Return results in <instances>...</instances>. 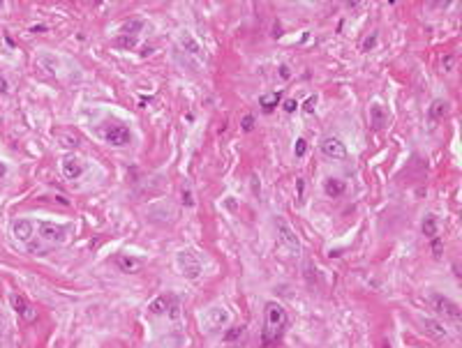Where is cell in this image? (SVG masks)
Here are the masks:
<instances>
[{"label": "cell", "instance_id": "6da1fadb", "mask_svg": "<svg viewBox=\"0 0 462 348\" xmlns=\"http://www.w3.org/2000/svg\"><path fill=\"white\" fill-rule=\"evenodd\" d=\"M264 311H266V327L261 334V344L273 346L284 337V332L289 327V316H287L282 304H277V302H266Z\"/></svg>", "mask_w": 462, "mask_h": 348}, {"label": "cell", "instance_id": "7a4b0ae2", "mask_svg": "<svg viewBox=\"0 0 462 348\" xmlns=\"http://www.w3.org/2000/svg\"><path fill=\"white\" fill-rule=\"evenodd\" d=\"M97 134L104 138L106 143H111V146H116V148L130 146V141H132L130 127H127L125 122H118V120H104L97 127Z\"/></svg>", "mask_w": 462, "mask_h": 348}, {"label": "cell", "instance_id": "3957f363", "mask_svg": "<svg viewBox=\"0 0 462 348\" xmlns=\"http://www.w3.org/2000/svg\"><path fill=\"white\" fill-rule=\"evenodd\" d=\"M275 228H277V242H280V247H282V251L287 254V256H298L300 254V240L298 235H296V231H293L292 226H289V221L284 217H277L275 219Z\"/></svg>", "mask_w": 462, "mask_h": 348}, {"label": "cell", "instance_id": "277c9868", "mask_svg": "<svg viewBox=\"0 0 462 348\" xmlns=\"http://www.w3.org/2000/svg\"><path fill=\"white\" fill-rule=\"evenodd\" d=\"M176 267H178L180 275L185 277V279H190V282L199 279V277H201V272H203L201 259H199L192 249L178 251V256H176Z\"/></svg>", "mask_w": 462, "mask_h": 348}, {"label": "cell", "instance_id": "5b68a950", "mask_svg": "<svg viewBox=\"0 0 462 348\" xmlns=\"http://www.w3.org/2000/svg\"><path fill=\"white\" fill-rule=\"evenodd\" d=\"M148 311L150 314H169V318H178L180 316V302L178 298H173V295H160V298H155L153 302H150V307H148Z\"/></svg>", "mask_w": 462, "mask_h": 348}, {"label": "cell", "instance_id": "8992f818", "mask_svg": "<svg viewBox=\"0 0 462 348\" xmlns=\"http://www.w3.org/2000/svg\"><path fill=\"white\" fill-rule=\"evenodd\" d=\"M229 323V314L224 307H211L201 314V325L208 332H218Z\"/></svg>", "mask_w": 462, "mask_h": 348}, {"label": "cell", "instance_id": "52a82bcc", "mask_svg": "<svg viewBox=\"0 0 462 348\" xmlns=\"http://www.w3.org/2000/svg\"><path fill=\"white\" fill-rule=\"evenodd\" d=\"M9 302H12V309L17 311V316L24 321V323H35V321H37V311H35V307L24 298V295H21V293H12V295H9Z\"/></svg>", "mask_w": 462, "mask_h": 348}, {"label": "cell", "instance_id": "ba28073f", "mask_svg": "<svg viewBox=\"0 0 462 348\" xmlns=\"http://www.w3.org/2000/svg\"><path fill=\"white\" fill-rule=\"evenodd\" d=\"M319 150H321V154L324 157H328V159H335V162H342V159H347V146L342 143L338 136H326L324 141H321V146H319Z\"/></svg>", "mask_w": 462, "mask_h": 348}, {"label": "cell", "instance_id": "9c48e42d", "mask_svg": "<svg viewBox=\"0 0 462 348\" xmlns=\"http://www.w3.org/2000/svg\"><path fill=\"white\" fill-rule=\"evenodd\" d=\"M432 304H435V309H437L439 314H444L446 318H451V321H455V323H460L462 311H460V307H458V302H453V300L446 298V295L435 293V295H432Z\"/></svg>", "mask_w": 462, "mask_h": 348}, {"label": "cell", "instance_id": "30bf717a", "mask_svg": "<svg viewBox=\"0 0 462 348\" xmlns=\"http://www.w3.org/2000/svg\"><path fill=\"white\" fill-rule=\"evenodd\" d=\"M37 233H40V238L47 240V242H65L70 228L51 224V221H40V224H37Z\"/></svg>", "mask_w": 462, "mask_h": 348}, {"label": "cell", "instance_id": "8fae6325", "mask_svg": "<svg viewBox=\"0 0 462 348\" xmlns=\"http://www.w3.org/2000/svg\"><path fill=\"white\" fill-rule=\"evenodd\" d=\"M60 169H63V175H65L67 180H79L83 175L86 166H83V162L79 159V157L67 154L65 159H63V164H60Z\"/></svg>", "mask_w": 462, "mask_h": 348}, {"label": "cell", "instance_id": "7c38bea8", "mask_svg": "<svg viewBox=\"0 0 462 348\" xmlns=\"http://www.w3.org/2000/svg\"><path fill=\"white\" fill-rule=\"evenodd\" d=\"M12 233H14V238H17V240L28 242V240L33 238V233H35V224L30 221V219H17V221H14V226H12Z\"/></svg>", "mask_w": 462, "mask_h": 348}, {"label": "cell", "instance_id": "4fadbf2b", "mask_svg": "<svg viewBox=\"0 0 462 348\" xmlns=\"http://www.w3.org/2000/svg\"><path fill=\"white\" fill-rule=\"evenodd\" d=\"M178 44H180V49L185 51V53H190V56H195V58H199V60H203V49H201V44L192 37L190 33H183L178 37Z\"/></svg>", "mask_w": 462, "mask_h": 348}, {"label": "cell", "instance_id": "5bb4252c", "mask_svg": "<svg viewBox=\"0 0 462 348\" xmlns=\"http://www.w3.org/2000/svg\"><path fill=\"white\" fill-rule=\"evenodd\" d=\"M324 192L326 196H331V198H338V196H342L344 192H347V182L342 178H326L324 180Z\"/></svg>", "mask_w": 462, "mask_h": 348}, {"label": "cell", "instance_id": "9a60e30c", "mask_svg": "<svg viewBox=\"0 0 462 348\" xmlns=\"http://www.w3.org/2000/svg\"><path fill=\"white\" fill-rule=\"evenodd\" d=\"M386 122H389V113H386V109H384L381 104H372V106H370V127L381 130V127H386Z\"/></svg>", "mask_w": 462, "mask_h": 348}, {"label": "cell", "instance_id": "2e32d148", "mask_svg": "<svg viewBox=\"0 0 462 348\" xmlns=\"http://www.w3.org/2000/svg\"><path fill=\"white\" fill-rule=\"evenodd\" d=\"M282 102V92L280 90H275V92H270V95H261L259 97V106L266 111V113H270L273 109H277V104Z\"/></svg>", "mask_w": 462, "mask_h": 348}, {"label": "cell", "instance_id": "e0dca14e", "mask_svg": "<svg viewBox=\"0 0 462 348\" xmlns=\"http://www.w3.org/2000/svg\"><path fill=\"white\" fill-rule=\"evenodd\" d=\"M118 267H121L122 272H137V270H141V261H137L134 256H118Z\"/></svg>", "mask_w": 462, "mask_h": 348}, {"label": "cell", "instance_id": "ac0fdd59", "mask_svg": "<svg viewBox=\"0 0 462 348\" xmlns=\"http://www.w3.org/2000/svg\"><path fill=\"white\" fill-rule=\"evenodd\" d=\"M421 231L425 238H437V219H435V215H425L423 217V224H421Z\"/></svg>", "mask_w": 462, "mask_h": 348}, {"label": "cell", "instance_id": "d6986e66", "mask_svg": "<svg viewBox=\"0 0 462 348\" xmlns=\"http://www.w3.org/2000/svg\"><path fill=\"white\" fill-rule=\"evenodd\" d=\"M446 109H448V104H446L444 99H435L432 106H430V118L432 120H441L446 115Z\"/></svg>", "mask_w": 462, "mask_h": 348}, {"label": "cell", "instance_id": "ffe728a7", "mask_svg": "<svg viewBox=\"0 0 462 348\" xmlns=\"http://www.w3.org/2000/svg\"><path fill=\"white\" fill-rule=\"evenodd\" d=\"M144 28V21L141 19H134V21H127V23L122 25V35H132V37H137V33Z\"/></svg>", "mask_w": 462, "mask_h": 348}, {"label": "cell", "instance_id": "44dd1931", "mask_svg": "<svg viewBox=\"0 0 462 348\" xmlns=\"http://www.w3.org/2000/svg\"><path fill=\"white\" fill-rule=\"evenodd\" d=\"M423 325L428 327L430 334H435V337H439V339H441V337H446V327H441V325L435 323V321H430V318H425V321H423Z\"/></svg>", "mask_w": 462, "mask_h": 348}, {"label": "cell", "instance_id": "7402d4cb", "mask_svg": "<svg viewBox=\"0 0 462 348\" xmlns=\"http://www.w3.org/2000/svg\"><path fill=\"white\" fill-rule=\"evenodd\" d=\"M305 152H308V141H305V138H296V146H293V154H296V159H303V157H305Z\"/></svg>", "mask_w": 462, "mask_h": 348}, {"label": "cell", "instance_id": "603a6c76", "mask_svg": "<svg viewBox=\"0 0 462 348\" xmlns=\"http://www.w3.org/2000/svg\"><path fill=\"white\" fill-rule=\"evenodd\" d=\"M241 337H243V327H229V332L224 334V341L231 344V341H238Z\"/></svg>", "mask_w": 462, "mask_h": 348}, {"label": "cell", "instance_id": "cb8c5ba5", "mask_svg": "<svg viewBox=\"0 0 462 348\" xmlns=\"http://www.w3.org/2000/svg\"><path fill=\"white\" fill-rule=\"evenodd\" d=\"M183 203H185L187 208H195V194H192V189H183Z\"/></svg>", "mask_w": 462, "mask_h": 348}, {"label": "cell", "instance_id": "d4e9b609", "mask_svg": "<svg viewBox=\"0 0 462 348\" xmlns=\"http://www.w3.org/2000/svg\"><path fill=\"white\" fill-rule=\"evenodd\" d=\"M316 95H310L308 99H305V104H303V109H305V113H312L315 111V106H316Z\"/></svg>", "mask_w": 462, "mask_h": 348}, {"label": "cell", "instance_id": "484cf974", "mask_svg": "<svg viewBox=\"0 0 462 348\" xmlns=\"http://www.w3.org/2000/svg\"><path fill=\"white\" fill-rule=\"evenodd\" d=\"M241 127H243L245 131H252V127H254V115H245L243 122H241Z\"/></svg>", "mask_w": 462, "mask_h": 348}, {"label": "cell", "instance_id": "4316f807", "mask_svg": "<svg viewBox=\"0 0 462 348\" xmlns=\"http://www.w3.org/2000/svg\"><path fill=\"white\" fill-rule=\"evenodd\" d=\"M282 109L287 111V113H293V111L298 109V102H296V99H287V102L282 104Z\"/></svg>", "mask_w": 462, "mask_h": 348}, {"label": "cell", "instance_id": "83f0119b", "mask_svg": "<svg viewBox=\"0 0 462 348\" xmlns=\"http://www.w3.org/2000/svg\"><path fill=\"white\" fill-rule=\"evenodd\" d=\"M280 79H282V81H289V79H292V69L287 65H280Z\"/></svg>", "mask_w": 462, "mask_h": 348}, {"label": "cell", "instance_id": "f1b7e54d", "mask_svg": "<svg viewBox=\"0 0 462 348\" xmlns=\"http://www.w3.org/2000/svg\"><path fill=\"white\" fill-rule=\"evenodd\" d=\"M441 249H444L441 240H439V238H432V251H435V256H439V254H441Z\"/></svg>", "mask_w": 462, "mask_h": 348}, {"label": "cell", "instance_id": "f546056e", "mask_svg": "<svg viewBox=\"0 0 462 348\" xmlns=\"http://www.w3.org/2000/svg\"><path fill=\"white\" fill-rule=\"evenodd\" d=\"M118 44H122V46H127V49H130V46H134V44H137V37H121V40H118Z\"/></svg>", "mask_w": 462, "mask_h": 348}, {"label": "cell", "instance_id": "4dcf8cb0", "mask_svg": "<svg viewBox=\"0 0 462 348\" xmlns=\"http://www.w3.org/2000/svg\"><path fill=\"white\" fill-rule=\"evenodd\" d=\"M374 44H377V37L372 35V37H367V40L363 42V51H370V49L374 46Z\"/></svg>", "mask_w": 462, "mask_h": 348}, {"label": "cell", "instance_id": "1f68e13d", "mask_svg": "<svg viewBox=\"0 0 462 348\" xmlns=\"http://www.w3.org/2000/svg\"><path fill=\"white\" fill-rule=\"evenodd\" d=\"M0 92H9V83H7V79L0 74Z\"/></svg>", "mask_w": 462, "mask_h": 348}, {"label": "cell", "instance_id": "d6a6232c", "mask_svg": "<svg viewBox=\"0 0 462 348\" xmlns=\"http://www.w3.org/2000/svg\"><path fill=\"white\" fill-rule=\"evenodd\" d=\"M296 185H298V198H303V178L296 180Z\"/></svg>", "mask_w": 462, "mask_h": 348}, {"label": "cell", "instance_id": "836d02e7", "mask_svg": "<svg viewBox=\"0 0 462 348\" xmlns=\"http://www.w3.org/2000/svg\"><path fill=\"white\" fill-rule=\"evenodd\" d=\"M5 175H7V166H5V164L0 162V180L5 178Z\"/></svg>", "mask_w": 462, "mask_h": 348}, {"label": "cell", "instance_id": "e575fe53", "mask_svg": "<svg viewBox=\"0 0 462 348\" xmlns=\"http://www.w3.org/2000/svg\"><path fill=\"white\" fill-rule=\"evenodd\" d=\"M0 7H2V2H0Z\"/></svg>", "mask_w": 462, "mask_h": 348}]
</instances>
